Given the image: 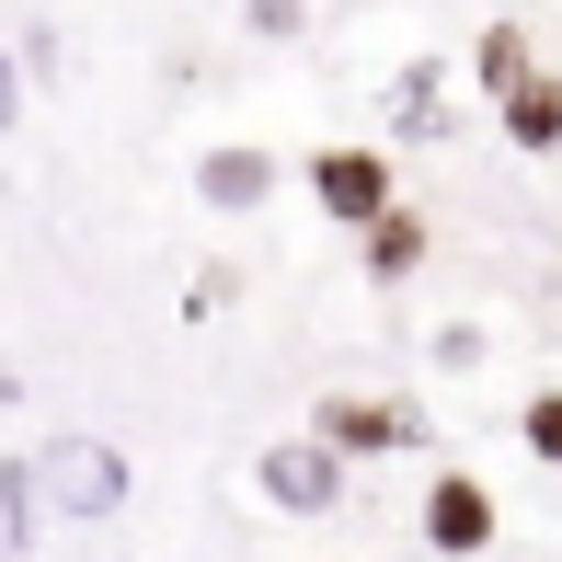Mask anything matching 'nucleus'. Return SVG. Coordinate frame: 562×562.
<instances>
[{
    "label": "nucleus",
    "instance_id": "nucleus-12",
    "mask_svg": "<svg viewBox=\"0 0 562 562\" xmlns=\"http://www.w3.org/2000/svg\"><path fill=\"white\" fill-rule=\"evenodd\" d=\"M517 437H528L540 471H562V391H528V402H517Z\"/></svg>",
    "mask_w": 562,
    "mask_h": 562
},
{
    "label": "nucleus",
    "instance_id": "nucleus-2",
    "mask_svg": "<svg viewBox=\"0 0 562 562\" xmlns=\"http://www.w3.org/2000/svg\"><path fill=\"white\" fill-rule=\"evenodd\" d=\"M311 195H322V218H345V229H379V218L402 207V184H391V149H356V138L311 149Z\"/></svg>",
    "mask_w": 562,
    "mask_h": 562
},
{
    "label": "nucleus",
    "instance_id": "nucleus-9",
    "mask_svg": "<svg viewBox=\"0 0 562 562\" xmlns=\"http://www.w3.org/2000/svg\"><path fill=\"white\" fill-rule=\"evenodd\" d=\"M35 528H46V482H35V459H0V551H35Z\"/></svg>",
    "mask_w": 562,
    "mask_h": 562
},
{
    "label": "nucleus",
    "instance_id": "nucleus-1",
    "mask_svg": "<svg viewBox=\"0 0 562 562\" xmlns=\"http://www.w3.org/2000/svg\"><path fill=\"white\" fill-rule=\"evenodd\" d=\"M345 471H356V459L334 437H276L265 459H252V494H265L276 517H334V505H345Z\"/></svg>",
    "mask_w": 562,
    "mask_h": 562
},
{
    "label": "nucleus",
    "instance_id": "nucleus-10",
    "mask_svg": "<svg viewBox=\"0 0 562 562\" xmlns=\"http://www.w3.org/2000/svg\"><path fill=\"white\" fill-rule=\"evenodd\" d=\"M528 69H540V58H528V23H482V46H471V81L494 92V104L528 81Z\"/></svg>",
    "mask_w": 562,
    "mask_h": 562
},
{
    "label": "nucleus",
    "instance_id": "nucleus-8",
    "mask_svg": "<svg viewBox=\"0 0 562 562\" xmlns=\"http://www.w3.org/2000/svg\"><path fill=\"white\" fill-rule=\"evenodd\" d=\"M391 126H402V138H448V58H414V69H402Z\"/></svg>",
    "mask_w": 562,
    "mask_h": 562
},
{
    "label": "nucleus",
    "instance_id": "nucleus-3",
    "mask_svg": "<svg viewBox=\"0 0 562 562\" xmlns=\"http://www.w3.org/2000/svg\"><path fill=\"white\" fill-rule=\"evenodd\" d=\"M35 482H46V505H58V517H115V505H126V448L58 437V448H35Z\"/></svg>",
    "mask_w": 562,
    "mask_h": 562
},
{
    "label": "nucleus",
    "instance_id": "nucleus-11",
    "mask_svg": "<svg viewBox=\"0 0 562 562\" xmlns=\"http://www.w3.org/2000/svg\"><path fill=\"white\" fill-rule=\"evenodd\" d=\"M356 241H368V276H414L425 265V218L414 207H391L379 229H356Z\"/></svg>",
    "mask_w": 562,
    "mask_h": 562
},
{
    "label": "nucleus",
    "instance_id": "nucleus-5",
    "mask_svg": "<svg viewBox=\"0 0 562 562\" xmlns=\"http://www.w3.org/2000/svg\"><path fill=\"white\" fill-rule=\"evenodd\" d=\"M414 528H425V551H437V562H482L505 517H494V494H482L471 471H437V482H425V517H414Z\"/></svg>",
    "mask_w": 562,
    "mask_h": 562
},
{
    "label": "nucleus",
    "instance_id": "nucleus-6",
    "mask_svg": "<svg viewBox=\"0 0 562 562\" xmlns=\"http://www.w3.org/2000/svg\"><path fill=\"white\" fill-rule=\"evenodd\" d=\"M195 195H207V207H265L276 195V149H207V161H195Z\"/></svg>",
    "mask_w": 562,
    "mask_h": 562
},
{
    "label": "nucleus",
    "instance_id": "nucleus-7",
    "mask_svg": "<svg viewBox=\"0 0 562 562\" xmlns=\"http://www.w3.org/2000/svg\"><path fill=\"white\" fill-rule=\"evenodd\" d=\"M505 138H517L528 161H551V149H562V81H551V69H528V81L505 92Z\"/></svg>",
    "mask_w": 562,
    "mask_h": 562
},
{
    "label": "nucleus",
    "instance_id": "nucleus-13",
    "mask_svg": "<svg viewBox=\"0 0 562 562\" xmlns=\"http://www.w3.org/2000/svg\"><path fill=\"white\" fill-rule=\"evenodd\" d=\"M299 23H311L299 0H252V35H299Z\"/></svg>",
    "mask_w": 562,
    "mask_h": 562
},
{
    "label": "nucleus",
    "instance_id": "nucleus-4",
    "mask_svg": "<svg viewBox=\"0 0 562 562\" xmlns=\"http://www.w3.org/2000/svg\"><path fill=\"white\" fill-rule=\"evenodd\" d=\"M311 437H334L345 459H379V448H425V414L414 402H379V391H322Z\"/></svg>",
    "mask_w": 562,
    "mask_h": 562
}]
</instances>
